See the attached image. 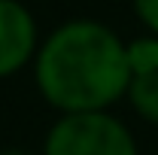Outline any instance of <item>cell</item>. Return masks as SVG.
I'll list each match as a JSON object with an SVG mask.
<instances>
[{
    "label": "cell",
    "instance_id": "1",
    "mask_svg": "<svg viewBox=\"0 0 158 155\" xmlns=\"http://www.w3.org/2000/svg\"><path fill=\"white\" fill-rule=\"evenodd\" d=\"M128 46L98 21H70L37 52V85L64 113H94L128 94Z\"/></svg>",
    "mask_w": 158,
    "mask_h": 155
},
{
    "label": "cell",
    "instance_id": "2",
    "mask_svg": "<svg viewBox=\"0 0 158 155\" xmlns=\"http://www.w3.org/2000/svg\"><path fill=\"white\" fill-rule=\"evenodd\" d=\"M43 155H137V143L116 116L103 110L64 113L46 137Z\"/></svg>",
    "mask_w": 158,
    "mask_h": 155
},
{
    "label": "cell",
    "instance_id": "3",
    "mask_svg": "<svg viewBox=\"0 0 158 155\" xmlns=\"http://www.w3.org/2000/svg\"><path fill=\"white\" fill-rule=\"evenodd\" d=\"M37 46V24L15 0H0V76L27 64Z\"/></svg>",
    "mask_w": 158,
    "mask_h": 155
},
{
    "label": "cell",
    "instance_id": "4",
    "mask_svg": "<svg viewBox=\"0 0 158 155\" xmlns=\"http://www.w3.org/2000/svg\"><path fill=\"white\" fill-rule=\"evenodd\" d=\"M128 97L134 103L140 116L146 122L158 125V70H149V73H137L128 85Z\"/></svg>",
    "mask_w": 158,
    "mask_h": 155
},
{
    "label": "cell",
    "instance_id": "5",
    "mask_svg": "<svg viewBox=\"0 0 158 155\" xmlns=\"http://www.w3.org/2000/svg\"><path fill=\"white\" fill-rule=\"evenodd\" d=\"M128 64L137 73H149V70H158V40L152 37H143V40H134L128 46Z\"/></svg>",
    "mask_w": 158,
    "mask_h": 155
},
{
    "label": "cell",
    "instance_id": "6",
    "mask_svg": "<svg viewBox=\"0 0 158 155\" xmlns=\"http://www.w3.org/2000/svg\"><path fill=\"white\" fill-rule=\"evenodd\" d=\"M134 6H137V15L143 19V24L158 34V0H134Z\"/></svg>",
    "mask_w": 158,
    "mask_h": 155
},
{
    "label": "cell",
    "instance_id": "7",
    "mask_svg": "<svg viewBox=\"0 0 158 155\" xmlns=\"http://www.w3.org/2000/svg\"><path fill=\"white\" fill-rule=\"evenodd\" d=\"M0 155H27V152H19V149H9V152H0Z\"/></svg>",
    "mask_w": 158,
    "mask_h": 155
}]
</instances>
